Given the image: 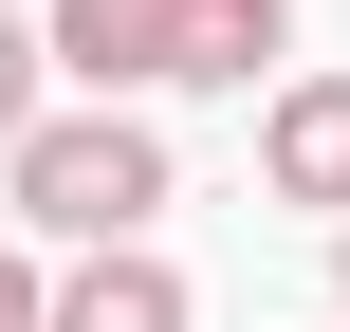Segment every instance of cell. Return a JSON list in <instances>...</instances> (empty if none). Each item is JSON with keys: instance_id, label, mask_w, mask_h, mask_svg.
Listing matches in <instances>:
<instances>
[{"instance_id": "6da1fadb", "label": "cell", "mask_w": 350, "mask_h": 332, "mask_svg": "<svg viewBox=\"0 0 350 332\" xmlns=\"http://www.w3.org/2000/svg\"><path fill=\"white\" fill-rule=\"evenodd\" d=\"M0 203H18V240H148L166 203H185V166H166V129L129 111V92H74V111H37L18 148H0Z\"/></svg>"}, {"instance_id": "7a4b0ae2", "label": "cell", "mask_w": 350, "mask_h": 332, "mask_svg": "<svg viewBox=\"0 0 350 332\" xmlns=\"http://www.w3.org/2000/svg\"><path fill=\"white\" fill-rule=\"evenodd\" d=\"M37 332H203V296H185L148 240H74V259L37 277Z\"/></svg>"}, {"instance_id": "3957f363", "label": "cell", "mask_w": 350, "mask_h": 332, "mask_svg": "<svg viewBox=\"0 0 350 332\" xmlns=\"http://www.w3.org/2000/svg\"><path fill=\"white\" fill-rule=\"evenodd\" d=\"M258 185L314 203V222H350V74H277L258 92Z\"/></svg>"}, {"instance_id": "277c9868", "label": "cell", "mask_w": 350, "mask_h": 332, "mask_svg": "<svg viewBox=\"0 0 350 332\" xmlns=\"http://www.w3.org/2000/svg\"><path fill=\"white\" fill-rule=\"evenodd\" d=\"M295 74V0H166V92H258Z\"/></svg>"}, {"instance_id": "5b68a950", "label": "cell", "mask_w": 350, "mask_h": 332, "mask_svg": "<svg viewBox=\"0 0 350 332\" xmlns=\"http://www.w3.org/2000/svg\"><path fill=\"white\" fill-rule=\"evenodd\" d=\"M37 55H55L74 92H129V111H148V92H166V0H55Z\"/></svg>"}, {"instance_id": "8992f818", "label": "cell", "mask_w": 350, "mask_h": 332, "mask_svg": "<svg viewBox=\"0 0 350 332\" xmlns=\"http://www.w3.org/2000/svg\"><path fill=\"white\" fill-rule=\"evenodd\" d=\"M37 111H55V55H37V18H18V0H0V148H18V129H37Z\"/></svg>"}, {"instance_id": "52a82bcc", "label": "cell", "mask_w": 350, "mask_h": 332, "mask_svg": "<svg viewBox=\"0 0 350 332\" xmlns=\"http://www.w3.org/2000/svg\"><path fill=\"white\" fill-rule=\"evenodd\" d=\"M37 277H55V240H18V222H0V332H37Z\"/></svg>"}, {"instance_id": "ba28073f", "label": "cell", "mask_w": 350, "mask_h": 332, "mask_svg": "<svg viewBox=\"0 0 350 332\" xmlns=\"http://www.w3.org/2000/svg\"><path fill=\"white\" fill-rule=\"evenodd\" d=\"M332 296H350V222H332Z\"/></svg>"}]
</instances>
